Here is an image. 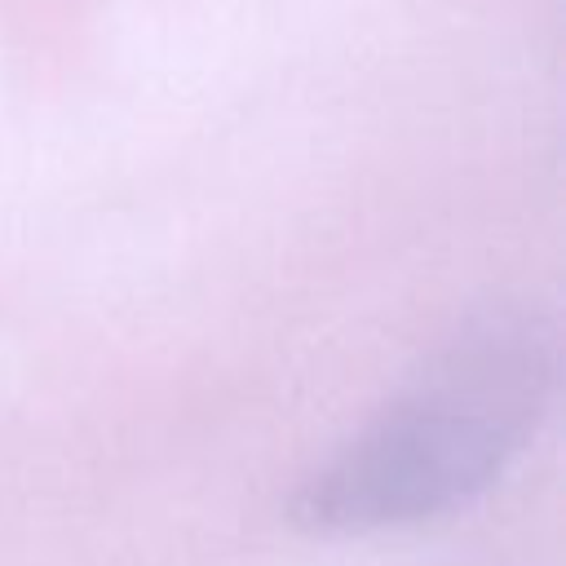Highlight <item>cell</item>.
Wrapping results in <instances>:
<instances>
[{"instance_id":"obj_1","label":"cell","mask_w":566,"mask_h":566,"mask_svg":"<svg viewBox=\"0 0 566 566\" xmlns=\"http://www.w3.org/2000/svg\"><path fill=\"white\" fill-rule=\"evenodd\" d=\"M557 389V336L526 305L469 314L292 495L310 535L420 526L482 500L531 447Z\"/></svg>"}]
</instances>
